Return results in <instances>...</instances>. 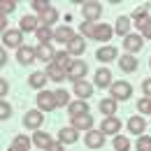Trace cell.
<instances>
[{
	"mask_svg": "<svg viewBox=\"0 0 151 151\" xmlns=\"http://www.w3.org/2000/svg\"><path fill=\"white\" fill-rule=\"evenodd\" d=\"M116 102L119 100H114V98H105V100H100V112L105 114V116H116Z\"/></svg>",
	"mask_w": 151,
	"mask_h": 151,
	"instance_id": "29",
	"label": "cell"
},
{
	"mask_svg": "<svg viewBox=\"0 0 151 151\" xmlns=\"http://www.w3.org/2000/svg\"><path fill=\"white\" fill-rule=\"evenodd\" d=\"M84 142H86L88 149H100L105 144V132L102 130H88L86 137H84Z\"/></svg>",
	"mask_w": 151,
	"mask_h": 151,
	"instance_id": "12",
	"label": "cell"
},
{
	"mask_svg": "<svg viewBox=\"0 0 151 151\" xmlns=\"http://www.w3.org/2000/svg\"><path fill=\"white\" fill-rule=\"evenodd\" d=\"M54 40H56V42L70 44V42H75V40H77V33L70 28V26H58L56 30H54Z\"/></svg>",
	"mask_w": 151,
	"mask_h": 151,
	"instance_id": "11",
	"label": "cell"
},
{
	"mask_svg": "<svg viewBox=\"0 0 151 151\" xmlns=\"http://www.w3.org/2000/svg\"><path fill=\"white\" fill-rule=\"evenodd\" d=\"M47 151H65V149H63V142H60V139H54L51 147H49Z\"/></svg>",
	"mask_w": 151,
	"mask_h": 151,
	"instance_id": "43",
	"label": "cell"
},
{
	"mask_svg": "<svg viewBox=\"0 0 151 151\" xmlns=\"http://www.w3.org/2000/svg\"><path fill=\"white\" fill-rule=\"evenodd\" d=\"M112 72L107 70V68H100L98 72H95V86L98 88H112Z\"/></svg>",
	"mask_w": 151,
	"mask_h": 151,
	"instance_id": "15",
	"label": "cell"
},
{
	"mask_svg": "<svg viewBox=\"0 0 151 151\" xmlns=\"http://www.w3.org/2000/svg\"><path fill=\"white\" fill-rule=\"evenodd\" d=\"M142 37H144V40H151V23L144 28V30H142Z\"/></svg>",
	"mask_w": 151,
	"mask_h": 151,
	"instance_id": "45",
	"label": "cell"
},
{
	"mask_svg": "<svg viewBox=\"0 0 151 151\" xmlns=\"http://www.w3.org/2000/svg\"><path fill=\"white\" fill-rule=\"evenodd\" d=\"M95 58L98 60H102V63H112V60H119V54H116V47H100L98 51H95Z\"/></svg>",
	"mask_w": 151,
	"mask_h": 151,
	"instance_id": "14",
	"label": "cell"
},
{
	"mask_svg": "<svg viewBox=\"0 0 151 151\" xmlns=\"http://www.w3.org/2000/svg\"><path fill=\"white\" fill-rule=\"evenodd\" d=\"M142 91H144V98H151V77L142 81Z\"/></svg>",
	"mask_w": 151,
	"mask_h": 151,
	"instance_id": "42",
	"label": "cell"
},
{
	"mask_svg": "<svg viewBox=\"0 0 151 151\" xmlns=\"http://www.w3.org/2000/svg\"><path fill=\"white\" fill-rule=\"evenodd\" d=\"M70 54H68V49H65V51H56V56H54V63H56V65H60V68H65V70H68V68H70V63H72V60H70Z\"/></svg>",
	"mask_w": 151,
	"mask_h": 151,
	"instance_id": "33",
	"label": "cell"
},
{
	"mask_svg": "<svg viewBox=\"0 0 151 151\" xmlns=\"http://www.w3.org/2000/svg\"><path fill=\"white\" fill-rule=\"evenodd\" d=\"M72 128L77 130H93V116L91 114H81V116H72Z\"/></svg>",
	"mask_w": 151,
	"mask_h": 151,
	"instance_id": "13",
	"label": "cell"
},
{
	"mask_svg": "<svg viewBox=\"0 0 151 151\" xmlns=\"http://www.w3.org/2000/svg\"><path fill=\"white\" fill-rule=\"evenodd\" d=\"M149 68H151V58H149Z\"/></svg>",
	"mask_w": 151,
	"mask_h": 151,
	"instance_id": "48",
	"label": "cell"
},
{
	"mask_svg": "<svg viewBox=\"0 0 151 151\" xmlns=\"http://www.w3.org/2000/svg\"><path fill=\"white\" fill-rule=\"evenodd\" d=\"M35 54H37V60H44V63H54V56H56V51L51 49V44H37Z\"/></svg>",
	"mask_w": 151,
	"mask_h": 151,
	"instance_id": "18",
	"label": "cell"
},
{
	"mask_svg": "<svg viewBox=\"0 0 151 151\" xmlns=\"http://www.w3.org/2000/svg\"><path fill=\"white\" fill-rule=\"evenodd\" d=\"M30 144H33V139H30L28 135H17L12 147H14V149H19V151H28V149H30Z\"/></svg>",
	"mask_w": 151,
	"mask_h": 151,
	"instance_id": "31",
	"label": "cell"
},
{
	"mask_svg": "<svg viewBox=\"0 0 151 151\" xmlns=\"http://www.w3.org/2000/svg\"><path fill=\"white\" fill-rule=\"evenodd\" d=\"M35 100H37V109L40 112H54V109L58 107L56 93H54V91H40Z\"/></svg>",
	"mask_w": 151,
	"mask_h": 151,
	"instance_id": "1",
	"label": "cell"
},
{
	"mask_svg": "<svg viewBox=\"0 0 151 151\" xmlns=\"http://www.w3.org/2000/svg\"><path fill=\"white\" fill-rule=\"evenodd\" d=\"M68 112H70V119L72 116H81V114H88V102L86 100H72L68 105Z\"/></svg>",
	"mask_w": 151,
	"mask_h": 151,
	"instance_id": "21",
	"label": "cell"
},
{
	"mask_svg": "<svg viewBox=\"0 0 151 151\" xmlns=\"http://www.w3.org/2000/svg\"><path fill=\"white\" fill-rule=\"evenodd\" d=\"M86 72H88V68H86L84 60H72L70 68H68V79H72V81H81V79L86 77Z\"/></svg>",
	"mask_w": 151,
	"mask_h": 151,
	"instance_id": "4",
	"label": "cell"
},
{
	"mask_svg": "<svg viewBox=\"0 0 151 151\" xmlns=\"http://www.w3.org/2000/svg\"><path fill=\"white\" fill-rule=\"evenodd\" d=\"M35 35H37V42H40V44H49V42L54 40V33H51V28H47V26H40Z\"/></svg>",
	"mask_w": 151,
	"mask_h": 151,
	"instance_id": "32",
	"label": "cell"
},
{
	"mask_svg": "<svg viewBox=\"0 0 151 151\" xmlns=\"http://www.w3.org/2000/svg\"><path fill=\"white\" fill-rule=\"evenodd\" d=\"M56 19H58V12L54 9V7H49L47 12H42V14H40V23H42V26H47V28H49L51 23H56Z\"/></svg>",
	"mask_w": 151,
	"mask_h": 151,
	"instance_id": "30",
	"label": "cell"
},
{
	"mask_svg": "<svg viewBox=\"0 0 151 151\" xmlns=\"http://www.w3.org/2000/svg\"><path fill=\"white\" fill-rule=\"evenodd\" d=\"M72 93L77 95V100H88V98L93 95V84H88L86 79L75 81V86H72Z\"/></svg>",
	"mask_w": 151,
	"mask_h": 151,
	"instance_id": "7",
	"label": "cell"
},
{
	"mask_svg": "<svg viewBox=\"0 0 151 151\" xmlns=\"http://www.w3.org/2000/svg\"><path fill=\"white\" fill-rule=\"evenodd\" d=\"M14 7H17V2H14V0H2V2H0V12H2V14L14 12Z\"/></svg>",
	"mask_w": 151,
	"mask_h": 151,
	"instance_id": "40",
	"label": "cell"
},
{
	"mask_svg": "<svg viewBox=\"0 0 151 151\" xmlns=\"http://www.w3.org/2000/svg\"><path fill=\"white\" fill-rule=\"evenodd\" d=\"M130 17H119V19H116V26H114V33H116V35H123V37H128V35H130Z\"/></svg>",
	"mask_w": 151,
	"mask_h": 151,
	"instance_id": "22",
	"label": "cell"
},
{
	"mask_svg": "<svg viewBox=\"0 0 151 151\" xmlns=\"http://www.w3.org/2000/svg\"><path fill=\"white\" fill-rule=\"evenodd\" d=\"M40 26H42V23H40V17H35V14H26V17H21V21H19L21 33H37Z\"/></svg>",
	"mask_w": 151,
	"mask_h": 151,
	"instance_id": "5",
	"label": "cell"
},
{
	"mask_svg": "<svg viewBox=\"0 0 151 151\" xmlns=\"http://www.w3.org/2000/svg\"><path fill=\"white\" fill-rule=\"evenodd\" d=\"M109 93H112L114 100H130V98H132V86L128 84V81L119 79V81H114V84H112Z\"/></svg>",
	"mask_w": 151,
	"mask_h": 151,
	"instance_id": "2",
	"label": "cell"
},
{
	"mask_svg": "<svg viewBox=\"0 0 151 151\" xmlns=\"http://www.w3.org/2000/svg\"><path fill=\"white\" fill-rule=\"evenodd\" d=\"M142 47H144V37L137 35V33H130L128 37H123V49H126L128 54H137Z\"/></svg>",
	"mask_w": 151,
	"mask_h": 151,
	"instance_id": "6",
	"label": "cell"
},
{
	"mask_svg": "<svg viewBox=\"0 0 151 151\" xmlns=\"http://www.w3.org/2000/svg\"><path fill=\"white\" fill-rule=\"evenodd\" d=\"M9 116H12V107H9V105L2 100V102H0V119L5 121V119H9Z\"/></svg>",
	"mask_w": 151,
	"mask_h": 151,
	"instance_id": "41",
	"label": "cell"
},
{
	"mask_svg": "<svg viewBox=\"0 0 151 151\" xmlns=\"http://www.w3.org/2000/svg\"><path fill=\"white\" fill-rule=\"evenodd\" d=\"M54 93H56V102L60 105V107H68V105H70V93H68V91L58 88V91H54Z\"/></svg>",
	"mask_w": 151,
	"mask_h": 151,
	"instance_id": "37",
	"label": "cell"
},
{
	"mask_svg": "<svg viewBox=\"0 0 151 151\" xmlns=\"http://www.w3.org/2000/svg\"><path fill=\"white\" fill-rule=\"evenodd\" d=\"M130 149V139L126 135H116L114 137V151H128Z\"/></svg>",
	"mask_w": 151,
	"mask_h": 151,
	"instance_id": "35",
	"label": "cell"
},
{
	"mask_svg": "<svg viewBox=\"0 0 151 151\" xmlns=\"http://www.w3.org/2000/svg\"><path fill=\"white\" fill-rule=\"evenodd\" d=\"M30 7H33V9L37 12V14H42V12H47V9L51 7V5H49L47 0H33V2H30Z\"/></svg>",
	"mask_w": 151,
	"mask_h": 151,
	"instance_id": "39",
	"label": "cell"
},
{
	"mask_svg": "<svg viewBox=\"0 0 151 151\" xmlns=\"http://www.w3.org/2000/svg\"><path fill=\"white\" fill-rule=\"evenodd\" d=\"M84 51H86V42H84L81 35H77L75 42H70V44H68V54H70V56H81Z\"/></svg>",
	"mask_w": 151,
	"mask_h": 151,
	"instance_id": "28",
	"label": "cell"
},
{
	"mask_svg": "<svg viewBox=\"0 0 151 151\" xmlns=\"http://www.w3.org/2000/svg\"><path fill=\"white\" fill-rule=\"evenodd\" d=\"M95 28H98V23H93V21H84V23L79 26V30H81V37H91V40H93Z\"/></svg>",
	"mask_w": 151,
	"mask_h": 151,
	"instance_id": "34",
	"label": "cell"
},
{
	"mask_svg": "<svg viewBox=\"0 0 151 151\" xmlns=\"http://www.w3.org/2000/svg\"><path fill=\"white\" fill-rule=\"evenodd\" d=\"M17 60H19L21 65H30V63H35L37 60V54H35V49L33 47H19L17 49Z\"/></svg>",
	"mask_w": 151,
	"mask_h": 151,
	"instance_id": "10",
	"label": "cell"
},
{
	"mask_svg": "<svg viewBox=\"0 0 151 151\" xmlns=\"http://www.w3.org/2000/svg\"><path fill=\"white\" fill-rule=\"evenodd\" d=\"M144 128H147V121H144L142 116H130V119H128V130H130L132 135H142Z\"/></svg>",
	"mask_w": 151,
	"mask_h": 151,
	"instance_id": "26",
	"label": "cell"
},
{
	"mask_svg": "<svg viewBox=\"0 0 151 151\" xmlns=\"http://www.w3.org/2000/svg\"><path fill=\"white\" fill-rule=\"evenodd\" d=\"M0 63H2V65L7 63V54H5V49H2V54H0Z\"/></svg>",
	"mask_w": 151,
	"mask_h": 151,
	"instance_id": "46",
	"label": "cell"
},
{
	"mask_svg": "<svg viewBox=\"0 0 151 151\" xmlns=\"http://www.w3.org/2000/svg\"><path fill=\"white\" fill-rule=\"evenodd\" d=\"M100 130L105 132V135H119V130H121V121L116 119V116H105L102 119V123H100Z\"/></svg>",
	"mask_w": 151,
	"mask_h": 151,
	"instance_id": "9",
	"label": "cell"
},
{
	"mask_svg": "<svg viewBox=\"0 0 151 151\" xmlns=\"http://www.w3.org/2000/svg\"><path fill=\"white\" fill-rule=\"evenodd\" d=\"M7 151H19V149H14V147H9V149H7Z\"/></svg>",
	"mask_w": 151,
	"mask_h": 151,
	"instance_id": "47",
	"label": "cell"
},
{
	"mask_svg": "<svg viewBox=\"0 0 151 151\" xmlns=\"http://www.w3.org/2000/svg\"><path fill=\"white\" fill-rule=\"evenodd\" d=\"M58 139H60L63 144H75L77 139H79V130H77V128H72V126L60 128V132H58Z\"/></svg>",
	"mask_w": 151,
	"mask_h": 151,
	"instance_id": "19",
	"label": "cell"
},
{
	"mask_svg": "<svg viewBox=\"0 0 151 151\" xmlns=\"http://www.w3.org/2000/svg\"><path fill=\"white\" fill-rule=\"evenodd\" d=\"M137 109L142 114H151V98H139L137 100Z\"/></svg>",
	"mask_w": 151,
	"mask_h": 151,
	"instance_id": "38",
	"label": "cell"
},
{
	"mask_svg": "<svg viewBox=\"0 0 151 151\" xmlns=\"http://www.w3.org/2000/svg\"><path fill=\"white\" fill-rule=\"evenodd\" d=\"M135 149L137 151H151V137L149 135H139L137 142H135Z\"/></svg>",
	"mask_w": 151,
	"mask_h": 151,
	"instance_id": "36",
	"label": "cell"
},
{
	"mask_svg": "<svg viewBox=\"0 0 151 151\" xmlns=\"http://www.w3.org/2000/svg\"><path fill=\"white\" fill-rule=\"evenodd\" d=\"M42 121H44V116H42L40 109H30V112L23 114V126L30 128V130H37L40 126H42Z\"/></svg>",
	"mask_w": 151,
	"mask_h": 151,
	"instance_id": "8",
	"label": "cell"
},
{
	"mask_svg": "<svg viewBox=\"0 0 151 151\" xmlns=\"http://www.w3.org/2000/svg\"><path fill=\"white\" fill-rule=\"evenodd\" d=\"M132 21H135V26H137L139 30H144V28L151 23V17H149V12L142 7V9H137V12L132 14Z\"/></svg>",
	"mask_w": 151,
	"mask_h": 151,
	"instance_id": "25",
	"label": "cell"
},
{
	"mask_svg": "<svg viewBox=\"0 0 151 151\" xmlns=\"http://www.w3.org/2000/svg\"><path fill=\"white\" fill-rule=\"evenodd\" d=\"M7 91H9V86H7V81L2 79V81H0V95L5 98V95H7Z\"/></svg>",
	"mask_w": 151,
	"mask_h": 151,
	"instance_id": "44",
	"label": "cell"
},
{
	"mask_svg": "<svg viewBox=\"0 0 151 151\" xmlns=\"http://www.w3.org/2000/svg\"><path fill=\"white\" fill-rule=\"evenodd\" d=\"M112 35H114V26H109V23H98L93 40H98V42H109Z\"/></svg>",
	"mask_w": 151,
	"mask_h": 151,
	"instance_id": "16",
	"label": "cell"
},
{
	"mask_svg": "<svg viewBox=\"0 0 151 151\" xmlns=\"http://www.w3.org/2000/svg\"><path fill=\"white\" fill-rule=\"evenodd\" d=\"M2 42H5V47H21V30H5L2 33Z\"/></svg>",
	"mask_w": 151,
	"mask_h": 151,
	"instance_id": "20",
	"label": "cell"
},
{
	"mask_svg": "<svg viewBox=\"0 0 151 151\" xmlns=\"http://www.w3.org/2000/svg\"><path fill=\"white\" fill-rule=\"evenodd\" d=\"M137 65H139V63L135 60L132 54H126V56L119 58V68H121L123 72H135V70H137Z\"/></svg>",
	"mask_w": 151,
	"mask_h": 151,
	"instance_id": "27",
	"label": "cell"
},
{
	"mask_svg": "<svg viewBox=\"0 0 151 151\" xmlns=\"http://www.w3.org/2000/svg\"><path fill=\"white\" fill-rule=\"evenodd\" d=\"M51 142H54V139H51V135H47V132H42V130H35V135H33V144H35V147H37V149H49V147H51Z\"/></svg>",
	"mask_w": 151,
	"mask_h": 151,
	"instance_id": "23",
	"label": "cell"
},
{
	"mask_svg": "<svg viewBox=\"0 0 151 151\" xmlns=\"http://www.w3.org/2000/svg\"><path fill=\"white\" fill-rule=\"evenodd\" d=\"M47 81H49V75L42 72V70H40V72H33V75L28 77V84H30L33 88H40V91H44V84H47Z\"/></svg>",
	"mask_w": 151,
	"mask_h": 151,
	"instance_id": "24",
	"label": "cell"
},
{
	"mask_svg": "<svg viewBox=\"0 0 151 151\" xmlns=\"http://www.w3.org/2000/svg\"><path fill=\"white\" fill-rule=\"evenodd\" d=\"M44 72L49 75L51 81H63V79H68V70H65V68H60V65H56V63H49Z\"/></svg>",
	"mask_w": 151,
	"mask_h": 151,
	"instance_id": "17",
	"label": "cell"
},
{
	"mask_svg": "<svg viewBox=\"0 0 151 151\" xmlns=\"http://www.w3.org/2000/svg\"><path fill=\"white\" fill-rule=\"evenodd\" d=\"M81 14H84V21H98L100 14H102V5L100 2H84L81 5Z\"/></svg>",
	"mask_w": 151,
	"mask_h": 151,
	"instance_id": "3",
	"label": "cell"
}]
</instances>
